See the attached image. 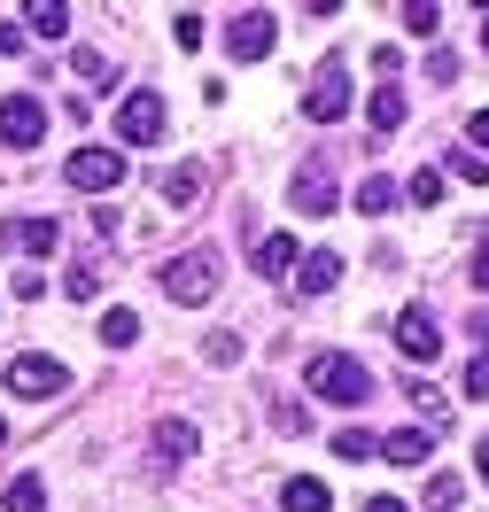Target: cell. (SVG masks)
<instances>
[{
    "label": "cell",
    "mask_w": 489,
    "mask_h": 512,
    "mask_svg": "<svg viewBox=\"0 0 489 512\" xmlns=\"http://www.w3.org/2000/svg\"><path fill=\"white\" fill-rule=\"evenodd\" d=\"M311 396H326V404H373V373L350 350H311Z\"/></svg>",
    "instance_id": "1"
},
{
    "label": "cell",
    "mask_w": 489,
    "mask_h": 512,
    "mask_svg": "<svg viewBox=\"0 0 489 512\" xmlns=\"http://www.w3.org/2000/svg\"><path fill=\"white\" fill-rule=\"evenodd\" d=\"M218 272H226V264H218V249H187V256H171V264H163V295L195 311V303H210V295H218Z\"/></svg>",
    "instance_id": "2"
},
{
    "label": "cell",
    "mask_w": 489,
    "mask_h": 512,
    "mask_svg": "<svg viewBox=\"0 0 489 512\" xmlns=\"http://www.w3.org/2000/svg\"><path fill=\"white\" fill-rule=\"evenodd\" d=\"M303 117H311V125L350 117V63H342V55H326V63L311 70V86H303Z\"/></svg>",
    "instance_id": "3"
},
{
    "label": "cell",
    "mask_w": 489,
    "mask_h": 512,
    "mask_svg": "<svg viewBox=\"0 0 489 512\" xmlns=\"http://www.w3.org/2000/svg\"><path fill=\"white\" fill-rule=\"evenodd\" d=\"M163 132H171L163 94H125V101H117V148H156Z\"/></svg>",
    "instance_id": "4"
},
{
    "label": "cell",
    "mask_w": 489,
    "mask_h": 512,
    "mask_svg": "<svg viewBox=\"0 0 489 512\" xmlns=\"http://www.w3.org/2000/svg\"><path fill=\"white\" fill-rule=\"evenodd\" d=\"M63 179H70L78 194H109V187H125V148H70Z\"/></svg>",
    "instance_id": "5"
},
{
    "label": "cell",
    "mask_w": 489,
    "mask_h": 512,
    "mask_svg": "<svg viewBox=\"0 0 489 512\" xmlns=\"http://www.w3.org/2000/svg\"><path fill=\"white\" fill-rule=\"evenodd\" d=\"M272 47H280V24H272V8H241V16L226 24V55H233V63H264Z\"/></svg>",
    "instance_id": "6"
},
{
    "label": "cell",
    "mask_w": 489,
    "mask_h": 512,
    "mask_svg": "<svg viewBox=\"0 0 489 512\" xmlns=\"http://www.w3.org/2000/svg\"><path fill=\"white\" fill-rule=\"evenodd\" d=\"M39 140H47V101L8 94L0 101V148H39Z\"/></svg>",
    "instance_id": "7"
},
{
    "label": "cell",
    "mask_w": 489,
    "mask_h": 512,
    "mask_svg": "<svg viewBox=\"0 0 489 512\" xmlns=\"http://www.w3.org/2000/svg\"><path fill=\"white\" fill-rule=\"evenodd\" d=\"M396 350L412 357V365H435L443 326H435V311H427V303H404V311H396Z\"/></svg>",
    "instance_id": "8"
},
{
    "label": "cell",
    "mask_w": 489,
    "mask_h": 512,
    "mask_svg": "<svg viewBox=\"0 0 489 512\" xmlns=\"http://www.w3.org/2000/svg\"><path fill=\"white\" fill-rule=\"evenodd\" d=\"M55 388H63V357L24 350L16 365H8V396H24V404H32V396H55Z\"/></svg>",
    "instance_id": "9"
},
{
    "label": "cell",
    "mask_w": 489,
    "mask_h": 512,
    "mask_svg": "<svg viewBox=\"0 0 489 512\" xmlns=\"http://www.w3.org/2000/svg\"><path fill=\"white\" fill-rule=\"evenodd\" d=\"M288 202L303 210V218H326V210H334L342 194H334V179H326L319 163H311V171H295V179H288Z\"/></svg>",
    "instance_id": "10"
},
{
    "label": "cell",
    "mask_w": 489,
    "mask_h": 512,
    "mask_svg": "<svg viewBox=\"0 0 489 512\" xmlns=\"http://www.w3.org/2000/svg\"><path fill=\"white\" fill-rule=\"evenodd\" d=\"M249 264H257V280H288L295 264H303V241H295V233H264Z\"/></svg>",
    "instance_id": "11"
},
{
    "label": "cell",
    "mask_w": 489,
    "mask_h": 512,
    "mask_svg": "<svg viewBox=\"0 0 489 512\" xmlns=\"http://www.w3.org/2000/svg\"><path fill=\"white\" fill-rule=\"evenodd\" d=\"M8 241H16V249L39 264V256H55V249H63V225H55V218H16V225H8Z\"/></svg>",
    "instance_id": "12"
},
{
    "label": "cell",
    "mask_w": 489,
    "mask_h": 512,
    "mask_svg": "<svg viewBox=\"0 0 489 512\" xmlns=\"http://www.w3.org/2000/svg\"><path fill=\"white\" fill-rule=\"evenodd\" d=\"M334 280H342V256L334 249H311L303 264H295V295H326Z\"/></svg>",
    "instance_id": "13"
},
{
    "label": "cell",
    "mask_w": 489,
    "mask_h": 512,
    "mask_svg": "<svg viewBox=\"0 0 489 512\" xmlns=\"http://www.w3.org/2000/svg\"><path fill=\"white\" fill-rule=\"evenodd\" d=\"M195 450H202V435L187 419H156V458L163 466H179V458H195Z\"/></svg>",
    "instance_id": "14"
},
{
    "label": "cell",
    "mask_w": 489,
    "mask_h": 512,
    "mask_svg": "<svg viewBox=\"0 0 489 512\" xmlns=\"http://www.w3.org/2000/svg\"><path fill=\"white\" fill-rule=\"evenodd\" d=\"M280 512H334V489L311 481V474H295L288 489H280Z\"/></svg>",
    "instance_id": "15"
},
{
    "label": "cell",
    "mask_w": 489,
    "mask_h": 512,
    "mask_svg": "<svg viewBox=\"0 0 489 512\" xmlns=\"http://www.w3.org/2000/svg\"><path fill=\"white\" fill-rule=\"evenodd\" d=\"M24 32L32 39H70V8L63 0H32V8H24Z\"/></svg>",
    "instance_id": "16"
},
{
    "label": "cell",
    "mask_w": 489,
    "mask_h": 512,
    "mask_svg": "<svg viewBox=\"0 0 489 512\" xmlns=\"http://www.w3.org/2000/svg\"><path fill=\"white\" fill-rule=\"evenodd\" d=\"M427 450H435L427 427H396L389 443H381V458H396V466H427Z\"/></svg>",
    "instance_id": "17"
},
{
    "label": "cell",
    "mask_w": 489,
    "mask_h": 512,
    "mask_svg": "<svg viewBox=\"0 0 489 512\" xmlns=\"http://www.w3.org/2000/svg\"><path fill=\"white\" fill-rule=\"evenodd\" d=\"M365 117H373V132H381V140H389V132L404 125V86H396V78H389V86H381V94L365 101Z\"/></svg>",
    "instance_id": "18"
},
{
    "label": "cell",
    "mask_w": 489,
    "mask_h": 512,
    "mask_svg": "<svg viewBox=\"0 0 489 512\" xmlns=\"http://www.w3.org/2000/svg\"><path fill=\"white\" fill-rule=\"evenodd\" d=\"M396 202H404V187H396V179H381V171H373V179L358 187V210H365V218H389Z\"/></svg>",
    "instance_id": "19"
},
{
    "label": "cell",
    "mask_w": 489,
    "mask_h": 512,
    "mask_svg": "<svg viewBox=\"0 0 489 512\" xmlns=\"http://www.w3.org/2000/svg\"><path fill=\"white\" fill-rule=\"evenodd\" d=\"M0 505H8V512H47V481H39V474H16Z\"/></svg>",
    "instance_id": "20"
},
{
    "label": "cell",
    "mask_w": 489,
    "mask_h": 512,
    "mask_svg": "<svg viewBox=\"0 0 489 512\" xmlns=\"http://www.w3.org/2000/svg\"><path fill=\"white\" fill-rule=\"evenodd\" d=\"M163 202H202V163H179V171H163Z\"/></svg>",
    "instance_id": "21"
},
{
    "label": "cell",
    "mask_w": 489,
    "mask_h": 512,
    "mask_svg": "<svg viewBox=\"0 0 489 512\" xmlns=\"http://www.w3.org/2000/svg\"><path fill=\"white\" fill-rule=\"evenodd\" d=\"M404 202H420V210H435V202H443V171H435V163H420V171L404 179Z\"/></svg>",
    "instance_id": "22"
},
{
    "label": "cell",
    "mask_w": 489,
    "mask_h": 512,
    "mask_svg": "<svg viewBox=\"0 0 489 512\" xmlns=\"http://www.w3.org/2000/svg\"><path fill=\"white\" fill-rule=\"evenodd\" d=\"M101 342H109V350H132V342H140V311H109V319H101Z\"/></svg>",
    "instance_id": "23"
},
{
    "label": "cell",
    "mask_w": 489,
    "mask_h": 512,
    "mask_svg": "<svg viewBox=\"0 0 489 512\" xmlns=\"http://www.w3.org/2000/svg\"><path fill=\"white\" fill-rule=\"evenodd\" d=\"M63 295H70V303H94V295H101V272L86 264V256H78V264L63 272Z\"/></svg>",
    "instance_id": "24"
},
{
    "label": "cell",
    "mask_w": 489,
    "mask_h": 512,
    "mask_svg": "<svg viewBox=\"0 0 489 512\" xmlns=\"http://www.w3.org/2000/svg\"><path fill=\"white\" fill-rule=\"evenodd\" d=\"M404 32H443V8H427V0H404Z\"/></svg>",
    "instance_id": "25"
},
{
    "label": "cell",
    "mask_w": 489,
    "mask_h": 512,
    "mask_svg": "<svg viewBox=\"0 0 489 512\" xmlns=\"http://www.w3.org/2000/svg\"><path fill=\"white\" fill-rule=\"evenodd\" d=\"M334 458H373V435H365V427H342V435H334Z\"/></svg>",
    "instance_id": "26"
},
{
    "label": "cell",
    "mask_w": 489,
    "mask_h": 512,
    "mask_svg": "<svg viewBox=\"0 0 489 512\" xmlns=\"http://www.w3.org/2000/svg\"><path fill=\"white\" fill-rule=\"evenodd\" d=\"M451 171H458V179H466V187H489V163L474 156V148H458V156H451Z\"/></svg>",
    "instance_id": "27"
},
{
    "label": "cell",
    "mask_w": 489,
    "mask_h": 512,
    "mask_svg": "<svg viewBox=\"0 0 489 512\" xmlns=\"http://www.w3.org/2000/svg\"><path fill=\"white\" fill-rule=\"evenodd\" d=\"M171 39H179V47H202V16H195V8H179V16H171Z\"/></svg>",
    "instance_id": "28"
},
{
    "label": "cell",
    "mask_w": 489,
    "mask_h": 512,
    "mask_svg": "<svg viewBox=\"0 0 489 512\" xmlns=\"http://www.w3.org/2000/svg\"><path fill=\"white\" fill-rule=\"evenodd\" d=\"M202 357H210V365H233V357H241V342H233V334H210V342H202Z\"/></svg>",
    "instance_id": "29"
},
{
    "label": "cell",
    "mask_w": 489,
    "mask_h": 512,
    "mask_svg": "<svg viewBox=\"0 0 489 512\" xmlns=\"http://www.w3.org/2000/svg\"><path fill=\"white\" fill-rule=\"evenodd\" d=\"M24 47H32V32H24V24H0V55H24Z\"/></svg>",
    "instance_id": "30"
},
{
    "label": "cell",
    "mask_w": 489,
    "mask_h": 512,
    "mask_svg": "<svg viewBox=\"0 0 489 512\" xmlns=\"http://www.w3.org/2000/svg\"><path fill=\"white\" fill-rule=\"evenodd\" d=\"M466 396H489V357H474V365H466Z\"/></svg>",
    "instance_id": "31"
},
{
    "label": "cell",
    "mask_w": 489,
    "mask_h": 512,
    "mask_svg": "<svg viewBox=\"0 0 489 512\" xmlns=\"http://www.w3.org/2000/svg\"><path fill=\"white\" fill-rule=\"evenodd\" d=\"M466 140H474V156H489V109L474 117V125H466Z\"/></svg>",
    "instance_id": "32"
},
{
    "label": "cell",
    "mask_w": 489,
    "mask_h": 512,
    "mask_svg": "<svg viewBox=\"0 0 489 512\" xmlns=\"http://www.w3.org/2000/svg\"><path fill=\"white\" fill-rule=\"evenodd\" d=\"M474 288H489V233H482V249H474Z\"/></svg>",
    "instance_id": "33"
},
{
    "label": "cell",
    "mask_w": 489,
    "mask_h": 512,
    "mask_svg": "<svg viewBox=\"0 0 489 512\" xmlns=\"http://www.w3.org/2000/svg\"><path fill=\"white\" fill-rule=\"evenodd\" d=\"M358 512H404V505H396V497H365Z\"/></svg>",
    "instance_id": "34"
},
{
    "label": "cell",
    "mask_w": 489,
    "mask_h": 512,
    "mask_svg": "<svg viewBox=\"0 0 489 512\" xmlns=\"http://www.w3.org/2000/svg\"><path fill=\"white\" fill-rule=\"evenodd\" d=\"M474 474L489 481V435H482V443H474Z\"/></svg>",
    "instance_id": "35"
},
{
    "label": "cell",
    "mask_w": 489,
    "mask_h": 512,
    "mask_svg": "<svg viewBox=\"0 0 489 512\" xmlns=\"http://www.w3.org/2000/svg\"><path fill=\"white\" fill-rule=\"evenodd\" d=\"M474 342H489V303H482V311H474Z\"/></svg>",
    "instance_id": "36"
},
{
    "label": "cell",
    "mask_w": 489,
    "mask_h": 512,
    "mask_svg": "<svg viewBox=\"0 0 489 512\" xmlns=\"http://www.w3.org/2000/svg\"><path fill=\"white\" fill-rule=\"evenodd\" d=\"M482 55H489V16H482Z\"/></svg>",
    "instance_id": "37"
},
{
    "label": "cell",
    "mask_w": 489,
    "mask_h": 512,
    "mask_svg": "<svg viewBox=\"0 0 489 512\" xmlns=\"http://www.w3.org/2000/svg\"><path fill=\"white\" fill-rule=\"evenodd\" d=\"M0 443H8V419H0Z\"/></svg>",
    "instance_id": "38"
}]
</instances>
